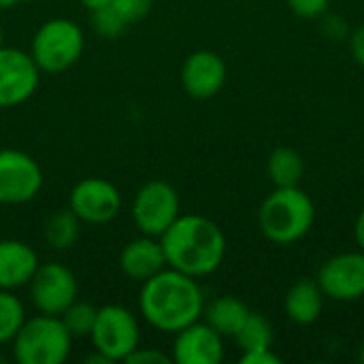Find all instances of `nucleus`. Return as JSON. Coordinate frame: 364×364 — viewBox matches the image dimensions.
Here are the masks:
<instances>
[{"instance_id": "obj_1", "label": "nucleus", "mask_w": 364, "mask_h": 364, "mask_svg": "<svg viewBox=\"0 0 364 364\" xmlns=\"http://www.w3.org/2000/svg\"><path fill=\"white\" fill-rule=\"evenodd\" d=\"M205 294L196 277L164 267L154 277L145 279L139 294V311L143 320L166 335H175L181 328L203 318Z\"/></svg>"}, {"instance_id": "obj_2", "label": "nucleus", "mask_w": 364, "mask_h": 364, "mask_svg": "<svg viewBox=\"0 0 364 364\" xmlns=\"http://www.w3.org/2000/svg\"><path fill=\"white\" fill-rule=\"evenodd\" d=\"M166 267L190 277L215 273L226 258V237L222 228L198 213L179 215L160 237Z\"/></svg>"}, {"instance_id": "obj_3", "label": "nucleus", "mask_w": 364, "mask_h": 364, "mask_svg": "<svg viewBox=\"0 0 364 364\" xmlns=\"http://www.w3.org/2000/svg\"><path fill=\"white\" fill-rule=\"evenodd\" d=\"M314 224L316 203L301 186L275 188L258 209L260 232L275 245H292L305 239Z\"/></svg>"}, {"instance_id": "obj_4", "label": "nucleus", "mask_w": 364, "mask_h": 364, "mask_svg": "<svg viewBox=\"0 0 364 364\" xmlns=\"http://www.w3.org/2000/svg\"><path fill=\"white\" fill-rule=\"evenodd\" d=\"M11 348L19 364H62L70 356L73 335L60 316L38 314L30 320L26 318Z\"/></svg>"}, {"instance_id": "obj_5", "label": "nucleus", "mask_w": 364, "mask_h": 364, "mask_svg": "<svg viewBox=\"0 0 364 364\" xmlns=\"http://www.w3.org/2000/svg\"><path fill=\"white\" fill-rule=\"evenodd\" d=\"M85 49V36L77 21L53 17L45 21L30 45V55L41 73L58 75L75 66Z\"/></svg>"}, {"instance_id": "obj_6", "label": "nucleus", "mask_w": 364, "mask_h": 364, "mask_svg": "<svg viewBox=\"0 0 364 364\" xmlns=\"http://www.w3.org/2000/svg\"><path fill=\"white\" fill-rule=\"evenodd\" d=\"M90 339L96 352H100L111 363H119L141 346V326L128 307L105 305L96 314Z\"/></svg>"}, {"instance_id": "obj_7", "label": "nucleus", "mask_w": 364, "mask_h": 364, "mask_svg": "<svg viewBox=\"0 0 364 364\" xmlns=\"http://www.w3.org/2000/svg\"><path fill=\"white\" fill-rule=\"evenodd\" d=\"M181 215V203L177 190L162 181L154 179L141 186L132 200V220L141 235L162 237L164 230Z\"/></svg>"}, {"instance_id": "obj_8", "label": "nucleus", "mask_w": 364, "mask_h": 364, "mask_svg": "<svg viewBox=\"0 0 364 364\" xmlns=\"http://www.w3.org/2000/svg\"><path fill=\"white\" fill-rule=\"evenodd\" d=\"M28 286L34 309L45 316H62L77 301L79 292L75 273L60 262L38 264Z\"/></svg>"}, {"instance_id": "obj_9", "label": "nucleus", "mask_w": 364, "mask_h": 364, "mask_svg": "<svg viewBox=\"0 0 364 364\" xmlns=\"http://www.w3.org/2000/svg\"><path fill=\"white\" fill-rule=\"evenodd\" d=\"M43 188L38 162L19 149H0V205L30 203Z\"/></svg>"}, {"instance_id": "obj_10", "label": "nucleus", "mask_w": 364, "mask_h": 364, "mask_svg": "<svg viewBox=\"0 0 364 364\" xmlns=\"http://www.w3.org/2000/svg\"><path fill=\"white\" fill-rule=\"evenodd\" d=\"M324 299L352 303L364 296V252H343L328 258L316 277Z\"/></svg>"}, {"instance_id": "obj_11", "label": "nucleus", "mask_w": 364, "mask_h": 364, "mask_svg": "<svg viewBox=\"0 0 364 364\" xmlns=\"http://www.w3.org/2000/svg\"><path fill=\"white\" fill-rule=\"evenodd\" d=\"M38 81L41 68L30 53L0 47V109H11L32 98Z\"/></svg>"}, {"instance_id": "obj_12", "label": "nucleus", "mask_w": 364, "mask_h": 364, "mask_svg": "<svg viewBox=\"0 0 364 364\" xmlns=\"http://www.w3.org/2000/svg\"><path fill=\"white\" fill-rule=\"evenodd\" d=\"M68 205L81 222L98 226L117 218L122 209V194L102 177H85L73 188Z\"/></svg>"}, {"instance_id": "obj_13", "label": "nucleus", "mask_w": 364, "mask_h": 364, "mask_svg": "<svg viewBox=\"0 0 364 364\" xmlns=\"http://www.w3.org/2000/svg\"><path fill=\"white\" fill-rule=\"evenodd\" d=\"M179 77L188 96L209 100L218 96L226 83V62L211 49H198L183 60Z\"/></svg>"}, {"instance_id": "obj_14", "label": "nucleus", "mask_w": 364, "mask_h": 364, "mask_svg": "<svg viewBox=\"0 0 364 364\" xmlns=\"http://www.w3.org/2000/svg\"><path fill=\"white\" fill-rule=\"evenodd\" d=\"M173 363L177 364H220L224 360V337L205 320L175 333Z\"/></svg>"}, {"instance_id": "obj_15", "label": "nucleus", "mask_w": 364, "mask_h": 364, "mask_svg": "<svg viewBox=\"0 0 364 364\" xmlns=\"http://www.w3.org/2000/svg\"><path fill=\"white\" fill-rule=\"evenodd\" d=\"M166 267V256L158 237L143 235L132 239L119 252V269L132 282H145Z\"/></svg>"}, {"instance_id": "obj_16", "label": "nucleus", "mask_w": 364, "mask_h": 364, "mask_svg": "<svg viewBox=\"0 0 364 364\" xmlns=\"http://www.w3.org/2000/svg\"><path fill=\"white\" fill-rule=\"evenodd\" d=\"M38 254L23 241H0V290H17L30 284L38 269Z\"/></svg>"}, {"instance_id": "obj_17", "label": "nucleus", "mask_w": 364, "mask_h": 364, "mask_svg": "<svg viewBox=\"0 0 364 364\" xmlns=\"http://www.w3.org/2000/svg\"><path fill=\"white\" fill-rule=\"evenodd\" d=\"M324 307V292L316 279H299L284 296V311L292 324L309 326L314 324Z\"/></svg>"}, {"instance_id": "obj_18", "label": "nucleus", "mask_w": 364, "mask_h": 364, "mask_svg": "<svg viewBox=\"0 0 364 364\" xmlns=\"http://www.w3.org/2000/svg\"><path fill=\"white\" fill-rule=\"evenodd\" d=\"M247 316H250V307L241 299L230 296V294H224L205 303V309H203V320L211 328H215L224 339L226 337L235 339V335L245 324Z\"/></svg>"}, {"instance_id": "obj_19", "label": "nucleus", "mask_w": 364, "mask_h": 364, "mask_svg": "<svg viewBox=\"0 0 364 364\" xmlns=\"http://www.w3.org/2000/svg\"><path fill=\"white\" fill-rule=\"evenodd\" d=\"M267 175L275 188L301 186V179L305 175V160L292 147H277L267 160Z\"/></svg>"}, {"instance_id": "obj_20", "label": "nucleus", "mask_w": 364, "mask_h": 364, "mask_svg": "<svg viewBox=\"0 0 364 364\" xmlns=\"http://www.w3.org/2000/svg\"><path fill=\"white\" fill-rule=\"evenodd\" d=\"M81 230V220L73 213V209H60L51 213L43 224V239L51 250H70Z\"/></svg>"}, {"instance_id": "obj_21", "label": "nucleus", "mask_w": 364, "mask_h": 364, "mask_svg": "<svg viewBox=\"0 0 364 364\" xmlns=\"http://www.w3.org/2000/svg\"><path fill=\"white\" fill-rule=\"evenodd\" d=\"M235 341H237V346H239L241 352L271 348L273 346V326H271V322L264 316L250 311L245 324L235 335Z\"/></svg>"}, {"instance_id": "obj_22", "label": "nucleus", "mask_w": 364, "mask_h": 364, "mask_svg": "<svg viewBox=\"0 0 364 364\" xmlns=\"http://www.w3.org/2000/svg\"><path fill=\"white\" fill-rule=\"evenodd\" d=\"M23 322H26L23 303L13 294V290H0V346L11 343Z\"/></svg>"}, {"instance_id": "obj_23", "label": "nucleus", "mask_w": 364, "mask_h": 364, "mask_svg": "<svg viewBox=\"0 0 364 364\" xmlns=\"http://www.w3.org/2000/svg\"><path fill=\"white\" fill-rule=\"evenodd\" d=\"M96 314H98V309L94 305L75 301L60 318H62L66 331L75 339V337H90V333L94 328V322H96Z\"/></svg>"}, {"instance_id": "obj_24", "label": "nucleus", "mask_w": 364, "mask_h": 364, "mask_svg": "<svg viewBox=\"0 0 364 364\" xmlns=\"http://www.w3.org/2000/svg\"><path fill=\"white\" fill-rule=\"evenodd\" d=\"M92 26L100 36L113 38V36L122 34L128 23L119 17V13L111 4H107L98 11H92Z\"/></svg>"}, {"instance_id": "obj_25", "label": "nucleus", "mask_w": 364, "mask_h": 364, "mask_svg": "<svg viewBox=\"0 0 364 364\" xmlns=\"http://www.w3.org/2000/svg\"><path fill=\"white\" fill-rule=\"evenodd\" d=\"M151 2L154 0H111V6L119 13V17L126 23H134L149 13Z\"/></svg>"}, {"instance_id": "obj_26", "label": "nucleus", "mask_w": 364, "mask_h": 364, "mask_svg": "<svg viewBox=\"0 0 364 364\" xmlns=\"http://www.w3.org/2000/svg\"><path fill=\"white\" fill-rule=\"evenodd\" d=\"M286 2L290 11L303 19H318L331 6V0H286Z\"/></svg>"}, {"instance_id": "obj_27", "label": "nucleus", "mask_w": 364, "mask_h": 364, "mask_svg": "<svg viewBox=\"0 0 364 364\" xmlns=\"http://www.w3.org/2000/svg\"><path fill=\"white\" fill-rule=\"evenodd\" d=\"M322 32H324L328 38L337 41V43L350 38V26H348V21H346L341 15H335V13L328 15V11L322 15Z\"/></svg>"}, {"instance_id": "obj_28", "label": "nucleus", "mask_w": 364, "mask_h": 364, "mask_svg": "<svg viewBox=\"0 0 364 364\" xmlns=\"http://www.w3.org/2000/svg\"><path fill=\"white\" fill-rule=\"evenodd\" d=\"M124 363L128 364H171L173 358L171 354H164L160 350H154V348H136Z\"/></svg>"}, {"instance_id": "obj_29", "label": "nucleus", "mask_w": 364, "mask_h": 364, "mask_svg": "<svg viewBox=\"0 0 364 364\" xmlns=\"http://www.w3.org/2000/svg\"><path fill=\"white\" fill-rule=\"evenodd\" d=\"M241 364H282V356L273 352V348H260V350H250L241 352Z\"/></svg>"}, {"instance_id": "obj_30", "label": "nucleus", "mask_w": 364, "mask_h": 364, "mask_svg": "<svg viewBox=\"0 0 364 364\" xmlns=\"http://www.w3.org/2000/svg\"><path fill=\"white\" fill-rule=\"evenodd\" d=\"M348 43H350V49H352L354 60L364 68V23H360L358 28H354L350 32Z\"/></svg>"}, {"instance_id": "obj_31", "label": "nucleus", "mask_w": 364, "mask_h": 364, "mask_svg": "<svg viewBox=\"0 0 364 364\" xmlns=\"http://www.w3.org/2000/svg\"><path fill=\"white\" fill-rule=\"evenodd\" d=\"M354 237H356V243L358 247L364 252V209L358 213L356 218V226H354Z\"/></svg>"}, {"instance_id": "obj_32", "label": "nucleus", "mask_w": 364, "mask_h": 364, "mask_svg": "<svg viewBox=\"0 0 364 364\" xmlns=\"http://www.w3.org/2000/svg\"><path fill=\"white\" fill-rule=\"evenodd\" d=\"M81 4L92 13V11H98V9H102V6L111 4V0H81Z\"/></svg>"}, {"instance_id": "obj_33", "label": "nucleus", "mask_w": 364, "mask_h": 364, "mask_svg": "<svg viewBox=\"0 0 364 364\" xmlns=\"http://www.w3.org/2000/svg\"><path fill=\"white\" fill-rule=\"evenodd\" d=\"M19 2H23V0H0V11L13 9V6H17Z\"/></svg>"}, {"instance_id": "obj_34", "label": "nucleus", "mask_w": 364, "mask_h": 364, "mask_svg": "<svg viewBox=\"0 0 364 364\" xmlns=\"http://www.w3.org/2000/svg\"><path fill=\"white\" fill-rule=\"evenodd\" d=\"M4 45V30H2V26H0V47Z\"/></svg>"}, {"instance_id": "obj_35", "label": "nucleus", "mask_w": 364, "mask_h": 364, "mask_svg": "<svg viewBox=\"0 0 364 364\" xmlns=\"http://www.w3.org/2000/svg\"><path fill=\"white\" fill-rule=\"evenodd\" d=\"M358 358H360V360H363V363H364V343H363V346H360V354H358Z\"/></svg>"}]
</instances>
